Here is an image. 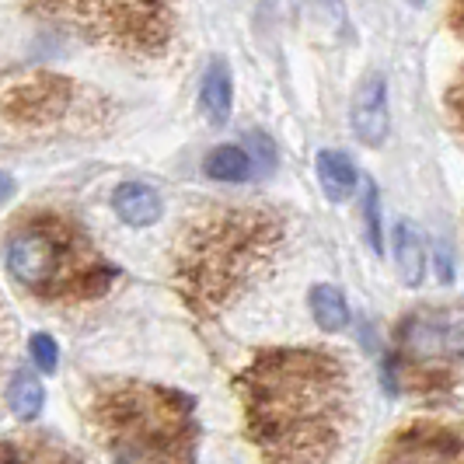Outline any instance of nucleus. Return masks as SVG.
<instances>
[{
  "label": "nucleus",
  "mask_w": 464,
  "mask_h": 464,
  "mask_svg": "<svg viewBox=\"0 0 464 464\" xmlns=\"http://www.w3.org/2000/svg\"><path fill=\"white\" fill-rule=\"evenodd\" d=\"M112 209H116L119 220L130 224V227H150L164 213V203L158 196V188H150L147 182H122L112 192Z\"/></svg>",
  "instance_id": "9"
},
{
  "label": "nucleus",
  "mask_w": 464,
  "mask_h": 464,
  "mask_svg": "<svg viewBox=\"0 0 464 464\" xmlns=\"http://www.w3.org/2000/svg\"><path fill=\"white\" fill-rule=\"evenodd\" d=\"M7 273L43 297H94L116 269L92 252V245L60 217H28L7 237Z\"/></svg>",
  "instance_id": "4"
},
{
  "label": "nucleus",
  "mask_w": 464,
  "mask_h": 464,
  "mask_svg": "<svg viewBox=\"0 0 464 464\" xmlns=\"http://www.w3.org/2000/svg\"><path fill=\"white\" fill-rule=\"evenodd\" d=\"M279 227L269 213L258 209H224L209 213V220L196 224L179 245V279L182 294L207 311L227 304L256 276L273 256Z\"/></svg>",
  "instance_id": "2"
},
{
  "label": "nucleus",
  "mask_w": 464,
  "mask_h": 464,
  "mask_svg": "<svg viewBox=\"0 0 464 464\" xmlns=\"http://www.w3.org/2000/svg\"><path fill=\"white\" fill-rule=\"evenodd\" d=\"M398 360L405 381H447L464 360V322L450 311H416L401 322Z\"/></svg>",
  "instance_id": "6"
},
{
  "label": "nucleus",
  "mask_w": 464,
  "mask_h": 464,
  "mask_svg": "<svg viewBox=\"0 0 464 464\" xmlns=\"http://www.w3.org/2000/svg\"><path fill=\"white\" fill-rule=\"evenodd\" d=\"M450 109H454V116H458V122H461L464 130V73L461 81H458V88H454V94H450Z\"/></svg>",
  "instance_id": "19"
},
{
  "label": "nucleus",
  "mask_w": 464,
  "mask_h": 464,
  "mask_svg": "<svg viewBox=\"0 0 464 464\" xmlns=\"http://www.w3.org/2000/svg\"><path fill=\"white\" fill-rule=\"evenodd\" d=\"M450 22H454V28L464 35V0H454V11H450Z\"/></svg>",
  "instance_id": "21"
},
{
  "label": "nucleus",
  "mask_w": 464,
  "mask_h": 464,
  "mask_svg": "<svg viewBox=\"0 0 464 464\" xmlns=\"http://www.w3.org/2000/svg\"><path fill=\"white\" fill-rule=\"evenodd\" d=\"M307 301H311V318H314V325L325 328V332H343V328L349 325V318H353L346 297H343L335 286H328V283L311 286Z\"/></svg>",
  "instance_id": "15"
},
{
  "label": "nucleus",
  "mask_w": 464,
  "mask_h": 464,
  "mask_svg": "<svg viewBox=\"0 0 464 464\" xmlns=\"http://www.w3.org/2000/svg\"><path fill=\"white\" fill-rule=\"evenodd\" d=\"M43 401H46V392L39 384V377L32 371H18L11 377V388H7V405L18 419H35L43 412Z\"/></svg>",
  "instance_id": "16"
},
{
  "label": "nucleus",
  "mask_w": 464,
  "mask_h": 464,
  "mask_svg": "<svg viewBox=\"0 0 464 464\" xmlns=\"http://www.w3.org/2000/svg\"><path fill=\"white\" fill-rule=\"evenodd\" d=\"M318 182L325 188V196L332 203H346L349 196L356 192V168L349 161L343 150H322L318 154Z\"/></svg>",
  "instance_id": "12"
},
{
  "label": "nucleus",
  "mask_w": 464,
  "mask_h": 464,
  "mask_svg": "<svg viewBox=\"0 0 464 464\" xmlns=\"http://www.w3.org/2000/svg\"><path fill=\"white\" fill-rule=\"evenodd\" d=\"M11 196H14V179H11L7 171H0V207H4Z\"/></svg>",
  "instance_id": "20"
},
{
  "label": "nucleus",
  "mask_w": 464,
  "mask_h": 464,
  "mask_svg": "<svg viewBox=\"0 0 464 464\" xmlns=\"http://www.w3.org/2000/svg\"><path fill=\"white\" fill-rule=\"evenodd\" d=\"M32 11L122 53H161L171 39V0H32Z\"/></svg>",
  "instance_id": "5"
},
{
  "label": "nucleus",
  "mask_w": 464,
  "mask_h": 464,
  "mask_svg": "<svg viewBox=\"0 0 464 464\" xmlns=\"http://www.w3.org/2000/svg\"><path fill=\"white\" fill-rule=\"evenodd\" d=\"M395 262L405 286L422 283V276H426V241H422V231L409 220H401L395 227Z\"/></svg>",
  "instance_id": "11"
},
{
  "label": "nucleus",
  "mask_w": 464,
  "mask_h": 464,
  "mask_svg": "<svg viewBox=\"0 0 464 464\" xmlns=\"http://www.w3.org/2000/svg\"><path fill=\"white\" fill-rule=\"evenodd\" d=\"M192 401L168 388L130 384L98 398V430L116 461H182L192 443Z\"/></svg>",
  "instance_id": "3"
},
{
  "label": "nucleus",
  "mask_w": 464,
  "mask_h": 464,
  "mask_svg": "<svg viewBox=\"0 0 464 464\" xmlns=\"http://www.w3.org/2000/svg\"><path fill=\"white\" fill-rule=\"evenodd\" d=\"M28 353H32V363L43 373H53L56 363H60V346H56V339L46 335V332H39V335L28 339Z\"/></svg>",
  "instance_id": "18"
},
{
  "label": "nucleus",
  "mask_w": 464,
  "mask_h": 464,
  "mask_svg": "<svg viewBox=\"0 0 464 464\" xmlns=\"http://www.w3.org/2000/svg\"><path fill=\"white\" fill-rule=\"evenodd\" d=\"M70 84L56 73H22L0 81V119L11 122H49L70 105Z\"/></svg>",
  "instance_id": "7"
},
{
  "label": "nucleus",
  "mask_w": 464,
  "mask_h": 464,
  "mask_svg": "<svg viewBox=\"0 0 464 464\" xmlns=\"http://www.w3.org/2000/svg\"><path fill=\"white\" fill-rule=\"evenodd\" d=\"M203 171H207L213 182H231V186H237V182H248V179H252L256 164H252V154H248L245 147L224 143V147H217L207 158Z\"/></svg>",
  "instance_id": "14"
},
{
  "label": "nucleus",
  "mask_w": 464,
  "mask_h": 464,
  "mask_svg": "<svg viewBox=\"0 0 464 464\" xmlns=\"http://www.w3.org/2000/svg\"><path fill=\"white\" fill-rule=\"evenodd\" d=\"M248 430L279 461H322L349 416V377L332 353L273 349L237 377Z\"/></svg>",
  "instance_id": "1"
},
{
  "label": "nucleus",
  "mask_w": 464,
  "mask_h": 464,
  "mask_svg": "<svg viewBox=\"0 0 464 464\" xmlns=\"http://www.w3.org/2000/svg\"><path fill=\"white\" fill-rule=\"evenodd\" d=\"M199 109L213 126H227L234 109V84H231V70L224 60H213L203 77V88H199Z\"/></svg>",
  "instance_id": "10"
},
{
  "label": "nucleus",
  "mask_w": 464,
  "mask_h": 464,
  "mask_svg": "<svg viewBox=\"0 0 464 464\" xmlns=\"http://www.w3.org/2000/svg\"><path fill=\"white\" fill-rule=\"evenodd\" d=\"M0 343H4V318H0Z\"/></svg>",
  "instance_id": "22"
},
{
  "label": "nucleus",
  "mask_w": 464,
  "mask_h": 464,
  "mask_svg": "<svg viewBox=\"0 0 464 464\" xmlns=\"http://www.w3.org/2000/svg\"><path fill=\"white\" fill-rule=\"evenodd\" d=\"M349 122L360 143L367 147H381L388 137V81L384 73H367L360 81V88L353 94V109H349Z\"/></svg>",
  "instance_id": "8"
},
{
  "label": "nucleus",
  "mask_w": 464,
  "mask_h": 464,
  "mask_svg": "<svg viewBox=\"0 0 464 464\" xmlns=\"http://www.w3.org/2000/svg\"><path fill=\"white\" fill-rule=\"evenodd\" d=\"M401 443H426L412 454V461H437V458L447 461V458H461L464 454V440L458 433L443 430V426H416L405 437H398V447Z\"/></svg>",
  "instance_id": "13"
},
{
  "label": "nucleus",
  "mask_w": 464,
  "mask_h": 464,
  "mask_svg": "<svg viewBox=\"0 0 464 464\" xmlns=\"http://www.w3.org/2000/svg\"><path fill=\"white\" fill-rule=\"evenodd\" d=\"M363 227H367V241L381 256L384 252V234H381V196L373 182H363Z\"/></svg>",
  "instance_id": "17"
}]
</instances>
